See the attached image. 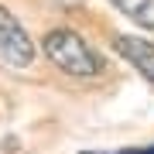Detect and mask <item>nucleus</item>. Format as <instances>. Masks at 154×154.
Segmentation results:
<instances>
[{"label":"nucleus","instance_id":"obj_5","mask_svg":"<svg viewBox=\"0 0 154 154\" xmlns=\"http://www.w3.org/2000/svg\"><path fill=\"white\" fill-rule=\"evenodd\" d=\"M123 154H154V147H147V151H123Z\"/></svg>","mask_w":154,"mask_h":154},{"label":"nucleus","instance_id":"obj_3","mask_svg":"<svg viewBox=\"0 0 154 154\" xmlns=\"http://www.w3.org/2000/svg\"><path fill=\"white\" fill-rule=\"evenodd\" d=\"M113 51L120 58H127L147 82H154V45L151 41H144L140 34H120L113 41Z\"/></svg>","mask_w":154,"mask_h":154},{"label":"nucleus","instance_id":"obj_4","mask_svg":"<svg viewBox=\"0 0 154 154\" xmlns=\"http://www.w3.org/2000/svg\"><path fill=\"white\" fill-rule=\"evenodd\" d=\"M120 14H127L130 21H137L140 28L154 31V0H110Z\"/></svg>","mask_w":154,"mask_h":154},{"label":"nucleus","instance_id":"obj_2","mask_svg":"<svg viewBox=\"0 0 154 154\" xmlns=\"http://www.w3.org/2000/svg\"><path fill=\"white\" fill-rule=\"evenodd\" d=\"M34 62V45H31V34L21 28V21L0 7V65L7 69H28Z\"/></svg>","mask_w":154,"mask_h":154},{"label":"nucleus","instance_id":"obj_1","mask_svg":"<svg viewBox=\"0 0 154 154\" xmlns=\"http://www.w3.org/2000/svg\"><path fill=\"white\" fill-rule=\"evenodd\" d=\"M45 55H48V62H55L62 72L79 75V79L99 75L103 65H106V62L99 58L75 31H69V28H58V31H48V34H45Z\"/></svg>","mask_w":154,"mask_h":154}]
</instances>
